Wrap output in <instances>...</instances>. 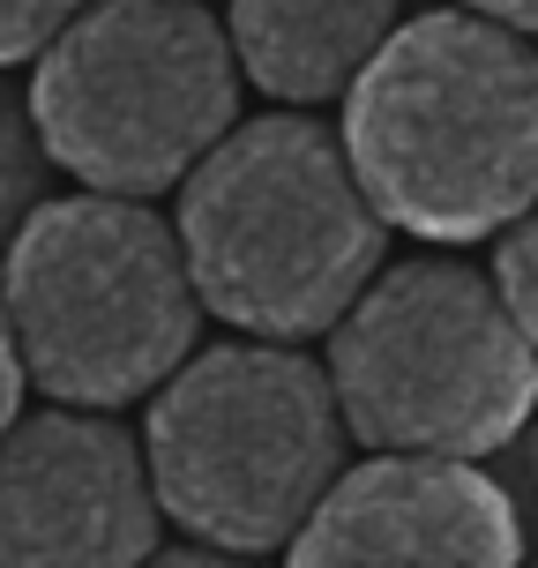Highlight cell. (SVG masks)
<instances>
[{
  "label": "cell",
  "instance_id": "1",
  "mask_svg": "<svg viewBox=\"0 0 538 568\" xmlns=\"http://www.w3.org/2000/svg\"><path fill=\"white\" fill-rule=\"evenodd\" d=\"M344 165L374 217L419 240H479L531 202V53L471 16H419L352 75Z\"/></svg>",
  "mask_w": 538,
  "mask_h": 568
},
{
  "label": "cell",
  "instance_id": "2",
  "mask_svg": "<svg viewBox=\"0 0 538 568\" xmlns=\"http://www.w3.org/2000/svg\"><path fill=\"white\" fill-rule=\"evenodd\" d=\"M180 262L210 314L262 337L329 329L382 262V217L314 120H247L187 165Z\"/></svg>",
  "mask_w": 538,
  "mask_h": 568
},
{
  "label": "cell",
  "instance_id": "3",
  "mask_svg": "<svg viewBox=\"0 0 538 568\" xmlns=\"http://www.w3.org/2000/svg\"><path fill=\"white\" fill-rule=\"evenodd\" d=\"M0 307L23 367L68 404L150 397L195 344V284L135 202H38L8 240Z\"/></svg>",
  "mask_w": 538,
  "mask_h": 568
},
{
  "label": "cell",
  "instance_id": "4",
  "mask_svg": "<svg viewBox=\"0 0 538 568\" xmlns=\"http://www.w3.org/2000/svg\"><path fill=\"white\" fill-rule=\"evenodd\" d=\"M232 45L195 0H98L75 8L30 90L45 158L98 195H158L232 135Z\"/></svg>",
  "mask_w": 538,
  "mask_h": 568
},
{
  "label": "cell",
  "instance_id": "5",
  "mask_svg": "<svg viewBox=\"0 0 538 568\" xmlns=\"http://www.w3.org/2000/svg\"><path fill=\"white\" fill-rule=\"evenodd\" d=\"M329 374L277 344H217L165 374L150 404V479L195 539L262 554L300 531L314 494L337 479Z\"/></svg>",
  "mask_w": 538,
  "mask_h": 568
},
{
  "label": "cell",
  "instance_id": "6",
  "mask_svg": "<svg viewBox=\"0 0 538 568\" xmlns=\"http://www.w3.org/2000/svg\"><path fill=\"white\" fill-rule=\"evenodd\" d=\"M337 322V419L374 449L479 456L531 412V344L464 262H397Z\"/></svg>",
  "mask_w": 538,
  "mask_h": 568
},
{
  "label": "cell",
  "instance_id": "7",
  "mask_svg": "<svg viewBox=\"0 0 538 568\" xmlns=\"http://www.w3.org/2000/svg\"><path fill=\"white\" fill-rule=\"evenodd\" d=\"M150 546V479L113 419L38 412L0 426V568H105L142 561Z\"/></svg>",
  "mask_w": 538,
  "mask_h": 568
},
{
  "label": "cell",
  "instance_id": "8",
  "mask_svg": "<svg viewBox=\"0 0 538 568\" xmlns=\"http://www.w3.org/2000/svg\"><path fill=\"white\" fill-rule=\"evenodd\" d=\"M524 554L509 494L464 456H382L352 479H329L292 531V561H486Z\"/></svg>",
  "mask_w": 538,
  "mask_h": 568
},
{
  "label": "cell",
  "instance_id": "9",
  "mask_svg": "<svg viewBox=\"0 0 538 568\" xmlns=\"http://www.w3.org/2000/svg\"><path fill=\"white\" fill-rule=\"evenodd\" d=\"M397 23V0H232V53L270 98H337Z\"/></svg>",
  "mask_w": 538,
  "mask_h": 568
},
{
  "label": "cell",
  "instance_id": "10",
  "mask_svg": "<svg viewBox=\"0 0 538 568\" xmlns=\"http://www.w3.org/2000/svg\"><path fill=\"white\" fill-rule=\"evenodd\" d=\"M45 195V142H38V120L23 113V98L0 83V255Z\"/></svg>",
  "mask_w": 538,
  "mask_h": 568
},
{
  "label": "cell",
  "instance_id": "11",
  "mask_svg": "<svg viewBox=\"0 0 538 568\" xmlns=\"http://www.w3.org/2000/svg\"><path fill=\"white\" fill-rule=\"evenodd\" d=\"M75 8H83V0H0V68L45 53L60 30H68Z\"/></svg>",
  "mask_w": 538,
  "mask_h": 568
},
{
  "label": "cell",
  "instance_id": "12",
  "mask_svg": "<svg viewBox=\"0 0 538 568\" xmlns=\"http://www.w3.org/2000/svg\"><path fill=\"white\" fill-rule=\"evenodd\" d=\"M538 262V247H531V225H516L509 240H501V262H494V292H501V307H509V322L531 337V314H538V300H531V270Z\"/></svg>",
  "mask_w": 538,
  "mask_h": 568
},
{
  "label": "cell",
  "instance_id": "13",
  "mask_svg": "<svg viewBox=\"0 0 538 568\" xmlns=\"http://www.w3.org/2000/svg\"><path fill=\"white\" fill-rule=\"evenodd\" d=\"M23 404V352H16V329H8V307H0V426L16 419Z\"/></svg>",
  "mask_w": 538,
  "mask_h": 568
},
{
  "label": "cell",
  "instance_id": "14",
  "mask_svg": "<svg viewBox=\"0 0 538 568\" xmlns=\"http://www.w3.org/2000/svg\"><path fill=\"white\" fill-rule=\"evenodd\" d=\"M479 16H501V23H531V0H471Z\"/></svg>",
  "mask_w": 538,
  "mask_h": 568
}]
</instances>
